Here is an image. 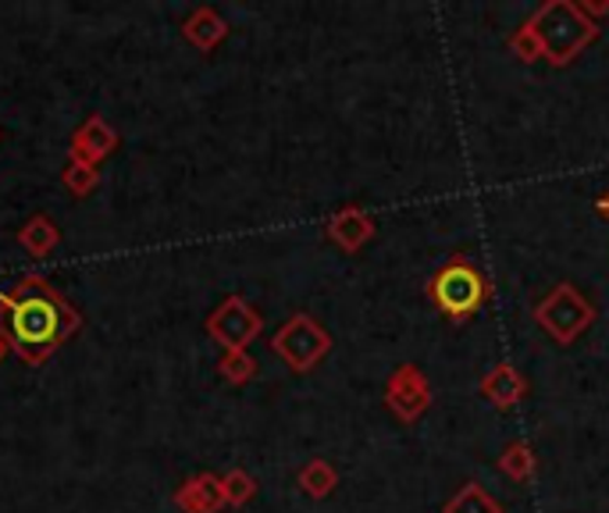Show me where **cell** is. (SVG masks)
Returning <instances> with one entry per match:
<instances>
[{
	"instance_id": "obj_1",
	"label": "cell",
	"mask_w": 609,
	"mask_h": 513,
	"mask_svg": "<svg viewBox=\"0 0 609 513\" xmlns=\"http://www.w3.org/2000/svg\"><path fill=\"white\" fill-rule=\"evenodd\" d=\"M0 328L18 346V353H25L29 361H40L69 336L72 311L61 303L58 292H50L40 281H25L15 297L0 306Z\"/></svg>"
},
{
	"instance_id": "obj_2",
	"label": "cell",
	"mask_w": 609,
	"mask_h": 513,
	"mask_svg": "<svg viewBox=\"0 0 609 513\" xmlns=\"http://www.w3.org/2000/svg\"><path fill=\"white\" fill-rule=\"evenodd\" d=\"M527 25L542 43V61H549L552 68L574 64L602 33L599 22H592L577 0H546V4L535 8Z\"/></svg>"
},
{
	"instance_id": "obj_3",
	"label": "cell",
	"mask_w": 609,
	"mask_h": 513,
	"mask_svg": "<svg viewBox=\"0 0 609 513\" xmlns=\"http://www.w3.org/2000/svg\"><path fill=\"white\" fill-rule=\"evenodd\" d=\"M427 300L435 303L438 314H446L452 325L474 317L492 300V286L482 275V267L468 261L463 253L449 256L443 267H435L432 281H427Z\"/></svg>"
},
{
	"instance_id": "obj_4",
	"label": "cell",
	"mask_w": 609,
	"mask_h": 513,
	"mask_svg": "<svg viewBox=\"0 0 609 513\" xmlns=\"http://www.w3.org/2000/svg\"><path fill=\"white\" fill-rule=\"evenodd\" d=\"M531 314H535L538 328L560 346H574L595 325V317H599L595 303L574 286V281H556L546 297L535 303Z\"/></svg>"
},
{
	"instance_id": "obj_5",
	"label": "cell",
	"mask_w": 609,
	"mask_h": 513,
	"mask_svg": "<svg viewBox=\"0 0 609 513\" xmlns=\"http://www.w3.org/2000/svg\"><path fill=\"white\" fill-rule=\"evenodd\" d=\"M328 350H332V336L310 314L289 317L275 336V353L293 371H310L314 364L325 361Z\"/></svg>"
},
{
	"instance_id": "obj_6",
	"label": "cell",
	"mask_w": 609,
	"mask_h": 513,
	"mask_svg": "<svg viewBox=\"0 0 609 513\" xmlns=\"http://www.w3.org/2000/svg\"><path fill=\"white\" fill-rule=\"evenodd\" d=\"M382 400L403 425H413V421H421L427 414V406H432V381H427V375L418 364H399L393 375L385 378Z\"/></svg>"
},
{
	"instance_id": "obj_7",
	"label": "cell",
	"mask_w": 609,
	"mask_h": 513,
	"mask_svg": "<svg viewBox=\"0 0 609 513\" xmlns=\"http://www.w3.org/2000/svg\"><path fill=\"white\" fill-rule=\"evenodd\" d=\"M477 392L485 396V403L488 406H496V410H510L517 406L527 396V378L517 371L513 364H496V367H488L482 381H477Z\"/></svg>"
},
{
	"instance_id": "obj_8",
	"label": "cell",
	"mask_w": 609,
	"mask_h": 513,
	"mask_svg": "<svg viewBox=\"0 0 609 513\" xmlns=\"http://www.w3.org/2000/svg\"><path fill=\"white\" fill-rule=\"evenodd\" d=\"M328 236L339 242V247L346 253H357V250H364L368 242L374 239V233H378V225H374V217L364 211V208H357V203H349V208L343 211H335L328 217Z\"/></svg>"
},
{
	"instance_id": "obj_9",
	"label": "cell",
	"mask_w": 609,
	"mask_h": 513,
	"mask_svg": "<svg viewBox=\"0 0 609 513\" xmlns=\"http://www.w3.org/2000/svg\"><path fill=\"white\" fill-rule=\"evenodd\" d=\"M211 331L225 346H232V350H243V346L261 331V317H257V311H250L243 300H228L222 311L214 314Z\"/></svg>"
},
{
	"instance_id": "obj_10",
	"label": "cell",
	"mask_w": 609,
	"mask_h": 513,
	"mask_svg": "<svg viewBox=\"0 0 609 513\" xmlns=\"http://www.w3.org/2000/svg\"><path fill=\"white\" fill-rule=\"evenodd\" d=\"M443 513H507L499 499H492L477 481H463L457 492L446 499Z\"/></svg>"
},
{
	"instance_id": "obj_11",
	"label": "cell",
	"mask_w": 609,
	"mask_h": 513,
	"mask_svg": "<svg viewBox=\"0 0 609 513\" xmlns=\"http://www.w3.org/2000/svg\"><path fill=\"white\" fill-rule=\"evenodd\" d=\"M499 471L507 474L510 481L517 485H524L535 478V467H538V456H535V449H531L527 442H507L502 446V453H499Z\"/></svg>"
},
{
	"instance_id": "obj_12",
	"label": "cell",
	"mask_w": 609,
	"mask_h": 513,
	"mask_svg": "<svg viewBox=\"0 0 609 513\" xmlns=\"http://www.w3.org/2000/svg\"><path fill=\"white\" fill-rule=\"evenodd\" d=\"M300 485H303V492L307 496H314V499H325L335 485H339V471H335L328 460H310V464H303L300 471Z\"/></svg>"
},
{
	"instance_id": "obj_13",
	"label": "cell",
	"mask_w": 609,
	"mask_h": 513,
	"mask_svg": "<svg viewBox=\"0 0 609 513\" xmlns=\"http://www.w3.org/2000/svg\"><path fill=\"white\" fill-rule=\"evenodd\" d=\"M507 47H510V54H513L517 61H524V64L542 61V43H538V36H535V29H531L527 22H524V25H517V29L510 33Z\"/></svg>"
},
{
	"instance_id": "obj_14",
	"label": "cell",
	"mask_w": 609,
	"mask_h": 513,
	"mask_svg": "<svg viewBox=\"0 0 609 513\" xmlns=\"http://www.w3.org/2000/svg\"><path fill=\"white\" fill-rule=\"evenodd\" d=\"M250 492H253V481L246 478V474H232V478H228V496L232 499H246Z\"/></svg>"
},
{
	"instance_id": "obj_15",
	"label": "cell",
	"mask_w": 609,
	"mask_h": 513,
	"mask_svg": "<svg viewBox=\"0 0 609 513\" xmlns=\"http://www.w3.org/2000/svg\"><path fill=\"white\" fill-rule=\"evenodd\" d=\"M581 11L592 18V22H599L602 15H609V0H577Z\"/></svg>"
},
{
	"instance_id": "obj_16",
	"label": "cell",
	"mask_w": 609,
	"mask_h": 513,
	"mask_svg": "<svg viewBox=\"0 0 609 513\" xmlns=\"http://www.w3.org/2000/svg\"><path fill=\"white\" fill-rule=\"evenodd\" d=\"M225 371L232 378H250V371H253V361H246V356L239 353V356H232V361L225 364Z\"/></svg>"
},
{
	"instance_id": "obj_17",
	"label": "cell",
	"mask_w": 609,
	"mask_h": 513,
	"mask_svg": "<svg viewBox=\"0 0 609 513\" xmlns=\"http://www.w3.org/2000/svg\"><path fill=\"white\" fill-rule=\"evenodd\" d=\"M595 211H599V217H606V222H609V192H602V197L595 200Z\"/></svg>"
}]
</instances>
